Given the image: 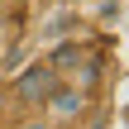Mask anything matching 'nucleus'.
<instances>
[{"label":"nucleus","mask_w":129,"mask_h":129,"mask_svg":"<svg viewBox=\"0 0 129 129\" xmlns=\"http://www.w3.org/2000/svg\"><path fill=\"white\" fill-rule=\"evenodd\" d=\"M86 105H91V101H86V91H81L77 81H57V86H53V96H48L38 110H43V120H48V124H77V120L86 115Z\"/></svg>","instance_id":"1"},{"label":"nucleus","mask_w":129,"mask_h":129,"mask_svg":"<svg viewBox=\"0 0 129 129\" xmlns=\"http://www.w3.org/2000/svg\"><path fill=\"white\" fill-rule=\"evenodd\" d=\"M62 77H57V67L53 62H34V67H24L19 77H14V96H19V105H43L48 96H53V86H57Z\"/></svg>","instance_id":"2"},{"label":"nucleus","mask_w":129,"mask_h":129,"mask_svg":"<svg viewBox=\"0 0 129 129\" xmlns=\"http://www.w3.org/2000/svg\"><path fill=\"white\" fill-rule=\"evenodd\" d=\"M14 129H57V124H48L43 115H34V120H19V124H14Z\"/></svg>","instance_id":"3"}]
</instances>
